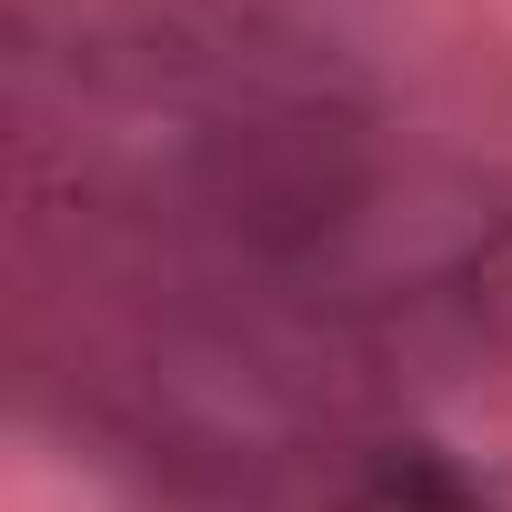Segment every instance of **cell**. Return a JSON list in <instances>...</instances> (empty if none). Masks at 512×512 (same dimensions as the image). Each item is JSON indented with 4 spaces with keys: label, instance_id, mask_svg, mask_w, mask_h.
Wrapping results in <instances>:
<instances>
[{
    "label": "cell",
    "instance_id": "6da1fadb",
    "mask_svg": "<svg viewBox=\"0 0 512 512\" xmlns=\"http://www.w3.org/2000/svg\"><path fill=\"white\" fill-rule=\"evenodd\" d=\"M352 512H492V492H482L462 462H442V452H422V442H392V452H372V472L352 482Z\"/></svg>",
    "mask_w": 512,
    "mask_h": 512
}]
</instances>
